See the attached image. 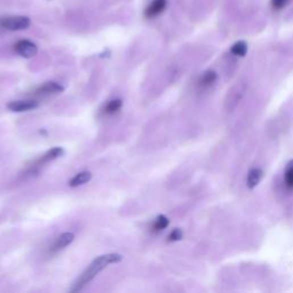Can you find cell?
<instances>
[{"label": "cell", "instance_id": "3957f363", "mask_svg": "<svg viewBox=\"0 0 293 293\" xmlns=\"http://www.w3.org/2000/svg\"><path fill=\"white\" fill-rule=\"evenodd\" d=\"M15 52H16L20 56L26 58H34L36 54L38 53V47L36 46V44L30 40H20L14 46Z\"/></svg>", "mask_w": 293, "mask_h": 293}, {"label": "cell", "instance_id": "7c38bea8", "mask_svg": "<svg viewBox=\"0 0 293 293\" xmlns=\"http://www.w3.org/2000/svg\"><path fill=\"white\" fill-rule=\"evenodd\" d=\"M216 80V74L213 71H208L203 74V77L200 80V86L203 88H208V87L212 86Z\"/></svg>", "mask_w": 293, "mask_h": 293}, {"label": "cell", "instance_id": "9a60e30c", "mask_svg": "<svg viewBox=\"0 0 293 293\" xmlns=\"http://www.w3.org/2000/svg\"><path fill=\"white\" fill-rule=\"evenodd\" d=\"M122 102L120 98H116V100H112L110 101L108 104L104 108V112L108 114H116L118 110L122 108Z\"/></svg>", "mask_w": 293, "mask_h": 293}, {"label": "cell", "instance_id": "5bb4252c", "mask_svg": "<svg viewBox=\"0 0 293 293\" xmlns=\"http://www.w3.org/2000/svg\"><path fill=\"white\" fill-rule=\"evenodd\" d=\"M248 52V45L244 42H237L232 47V53L236 56H244Z\"/></svg>", "mask_w": 293, "mask_h": 293}, {"label": "cell", "instance_id": "ba28073f", "mask_svg": "<svg viewBox=\"0 0 293 293\" xmlns=\"http://www.w3.org/2000/svg\"><path fill=\"white\" fill-rule=\"evenodd\" d=\"M63 154H64V150L60 148V146H55V148L50 149V152H47L45 155H42L40 158H39L36 165H42V164L48 163V162H52L54 160H56V158L61 157Z\"/></svg>", "mask_w": 293, "mask_h": 293}, {"label": "cell", "instance_id": "2e32d148", "mask_svg": "<svg viewBox=\"0 0 293 293\" xmlns=\"http://www.w3.org/2000/svg\"><path fill=\"white\" fill-rule=\"evenodd\" d=\"M182 238V232L180 229H174V230L168 235V242H176Z\"/></svg>", "mask_w": 293, "mask_h": 293}, {"label": "cell", "instance_id": "9c48e42d", "mask_svg": "<svg viewBox=\"0 0 293 293\" xmlns=\"http://www.w3.org/2000/svg\"><path fill=\"white\" fill-rule=\"evenodd\" d=\"M90 179H92V174L90 172H80L74 176L71 181L69 182V186L70 187H78V186H82V184H85L88 182Z\"/></svg>", "mask_w": 293, "mask_h": 293}, {"label": "cell", "instance_id": "8fae6325", "mask_svg": "<svg viewBox=\"0 0 293 293\" xmlns=\"http://www.w3.org/2000/svg\"><path fill=\"white\" fill-rule=\"evenodd\" d=\"M284 184L288 190H293V160L288 162L285 168Z\"/></svg>", "mask_w": 293, "mask_h": 293}, {"label": "cell", "instance_id": "52a82bcc", "mask_svg": "<svg viewBox=\"0 0 293 293\" xmlns=\"http://www.w3.org/2000/svg\"><path fill=\"white\" fill-rule=\"evenodd\" d=\"M74 240V235L72 232L62 234V235L58 236L56 240L54 242L53 246L50 248V253H56L58 251L63 250L66 246H68L69 244L72 243Z\"/></svg>", "mask_w": 293, "mask_h": 293}, {"label": "cell", "instance_id": "6da1fadb", "mask_svg": "<svg viewBox=\"0 0 293 293\" xmlns=\"http://www.w3.org/2000/svg\"><path fill=\"white\" fill-rule=\"evenodd\" d=\"M122 256L120 254H118V253H109V254L98 256V259H95L93 262L90 264V267L82 272L76 282H74V286L70 291L71 292L80 291L86 284H88L90 280H92L101 270H104L108 264L120 262V261H122Z\"/></svg>", "mask_w": 293, "mask_h": 293}, {"label": "cell", "instance_id": "277c9868", "mask_svg": "<svg viewBox=\"0 0 293 293\" xmlns=\"http://www.w3.org/2000/svg\"><path fill=\"white\" fill-rule=\"evenodd\" d=\"M64 87L62 85L58 84V82H47V84L42 85L34 90V95L36 96H40V98H46V96H53V95L60 94L63 92Z\"/></svg>", "mask_w": 293, "mask_h": 293}, {"label": "cell", "instance_id": "4fadbf2b", "mask_svg": "<svg viewBox=\"0 0 293 293\" xmlns=\"http://www.w3.org/2000/svg\"><path fill=\"white\" fill-rule=\"evenodd\" d=\"M168 224L170 221L168 218H166L165 216H160L152 224V230L155 232H160L162 230H164V229L168 226Z\"/></svg>", "mask_w": 293, "mask_h": 293}, {"label": "cell", "instance_id": "7a4b0ae2", "mask_svg": "<svg viewBox=\"0 0 293 293\" xmlns=\"http://www.w3.org/2000/svg\"><path fill=\"white\" fill-rule=\"evenodd\" d=\"M30 24V20L26 16H8L0 18V28L5 30H24L29 28Z\"/></svg>", "mask_w": 293, "mask_h": 293}, {"label": "cell", "instance_id": "5b68a950", "mask_svg": "<svg viewBox=\"0 0 293 293\" xmlns=\"http://www.w3.org/2000/svg\"><path fill=\"white\" fill-rule=\"evenodd\" d=\"M39 106V102L34 100H18L12 101L7 104V108L12 112H29V110H34Z\"/></svg>", "mask_w": 293, "mask_h": 293}, {"label": "cell", "instance_id": "e0dca14e", "mask_svg": "<svg viewBox=\"0 0 293 293\" xmlns=\"http://www.w3.org/2000/svg\"><path fill=\"white\" fill-rule=\"evenodd\" d=\"M290 0H272V5L275 10H280L284 7Z\"/></svg>", "mask_w": 293, "mask_h": 293}, {"label": "cell", "instance_id": "30bf717a", "mask_svg": "<svg viewBox=\"0 0 293 293\" xmlns=\"http://www.w3.org/2000/svg\"><path fill=\"white\" fill-rule=\"evenodd\" d=\"M262 178V171L260 168H252L248 174V187L253 189L259 184Z\"/></svg>", "mask_w": 293, "mask_h": 293}, {"label": "cell", "instance_id": "8992f818", "mask_svg": "<svg viewBox=\"0 0 293 293\" xmlns=\"http://www.w3.org/2000/svg\"><path fill=\"white\" fill-rule=\"evenodd\" d=\"M166 5H168L166 0H152V2L148 5V7L146 8V12H144L146 18H154L158 16V15L162 14L165 10Z\"/></svg>", "mask_w": 293, "mask_h": 293}]
</instances>
